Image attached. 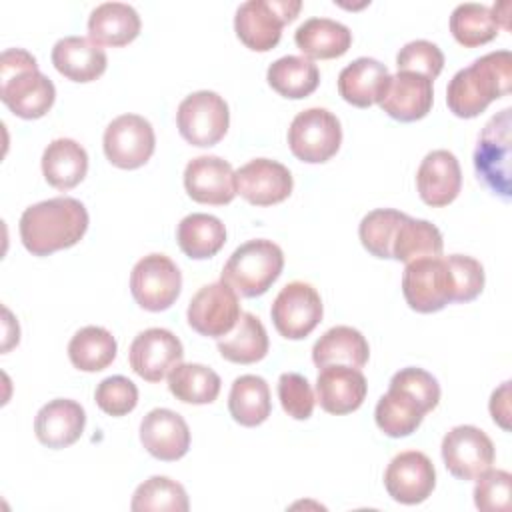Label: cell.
I'll list each match as a JSON object with an SVG mask.
<instances>
[{
    "instance_id": "obj_1",
    "label": "cell",
    "mask_w": 512,
    "mask_h": 512,
    "mask_svg": "<svg viewBox=\"0 0 512 512\" xmlns=\"http://www.w3.org/2000/svg\"><path fill=\"white\" fill-rule=\"evenodd\" d=\"M20 240L34 256L70 248L88 230L86 206L70 196L48 198L28 206L20 216Z\"/></svg>"
},
{
    "instance_id": "obj_2",
    "label": "cell",
    "mask_w": 512,
    "mask_h": 512,
    "mask_svg": "<svg viewBox=\"0 0 512 512\" xmlns=\"http://www.w3.org/2000/svg\"><path fill=\"white\" fill-rule=\"evenodd\" d=\"M510 80L512 54L508 50L488 52L452 76L446 88V104L458 118H474L492 100L508 94Z\"/></svg>"
},
{
    "instance_id": "obj_3",
    "label": "cell",
    "mask_w": 512,
    "mask_h": 512,
    "mask_svg": "<svg viewBox=\"0 0 512 512\" xmlns=\"http://www.w3.org/2000/svg\"><path fill=\"white\" fill-rule=\"evenodd\" d=\"M0 98L12 114L34 120L52 108L56 88L28 50L8 48L0 56Z\"/></svg>"
},
{
    "instance_id": "obj_4",
    "label": "cell",
    "mask_w": 512,
    "mask_h": 512,
    "mask_svg": "<svg viewBox=\"0 0 512 512\" xmlns=\"http://www.w3.org/2000/svg\"><path fill=\"white\" fill-rule=\"evenodd\" d=\"M284 268L282 248L266 238L240 244L226 260L220 280L244 298L262 296Z\"/></svg>"
},
{
    "instance_id": "obj_5",
    "label": "cell",
    "mask_w": 512,
    "mask_h": 512,
    "mask_svg": "<svg viewBox=\"0 0 512 512\" xmlns=\"http://www.w3.org/2000/svg\"><path fill=\"white\" fill-rule=\"evenodd\" d=\"M302 8L300 0H248L234 16L240 42L254 52L272 50L282 36L284 24L292 22Z\"/></svg>"
},
{
    "instance_id": "obj_6",
    "label": "cell",
    "mask_w": 512,
    "mask_h": 512,
    "mask_svg": "<svg viewBox=\"0 0 512 512\" xmlns=\"http://www.w3.org/2000/svg\"><path fill=\"white\" fill-rule=\"evenodd\" d=\"M510 108L494 114L482 128L474 150V170L496 196L510 200Z\"/></svg>"
},
{
    "instance_id": "obj_7",
    "label": "cell",
    "mask_w": 512,
    "mask_h": 512,
    "mask_svg": "<svg viewBox=\"0 0 512 512\" xmlns=\"http://www.w3.org/2000/svg\"><path fill=\"white\" fill-rule=\"evenodd\" d=\"M342 144V126L336 114L326 108H308L294 116L288 128L292 154L308 164L330 160Z\"/></svg>"
},
{
    "instance_id": "obj_8",
    "label": "cell",
    "mask_w": 512,
    "mask_h": 512,
    "mask_svg": "<svg viewBox=\"0 0 512 512\" xmlns=\"http://www.w3.org/2000/svg\"><path fill=\"white\" fill-rule=\"evenodd\" d=\"M180 136L200 148L218 144L228 132L230 112L226 100L212 90H198L188 94L176 112Z\"/></svg>"
},
{
    "instance_id": "obj_9",
    "label": "cell",
    "mask_w": 512,
    "mask_h": 512,
    "mask_svg": "<svg viewBox=\"0 0 512 512\" xmlns=\"http://www.w3.org/2000/svg\"><path fill=\"white\" fill-rule=\"evenodd\" d=\"M182 290V274L176 262L166 254H148L140 258L130 272V292L138 306L148 312L170 308Z\"/></svg>"
},
{
    "instance_id": "obj_10",
    "label": "cell",
    "mask_w": 512,
    "mask_h": 512,
    "mask_svg": "<svg viewBox=\"0 0 512 512\" xmlns=\"http://www.w3.org/2000/svg\"><path fill=\"white\" fill-rule=\"evenodd\" d=\"M402 292L408 306L416 312L430 314L454 302V280L444 256L420 258L406 264Z\"/></svg>"
},
{
    "instance_id": "obj_11",
    "label": "cell",
    "mask_w": 512,
    "mask_h": 512,
    "mask_svg": "<svg viewBox=\"0 0 512 512\" xmlns=\"http://www.w3.org/2000/svg\"><path fill=\"white\" fill-rule=\"evenodd\" d=\"M322 312L324 308L318 290L300 280L286 284L270 308L274 328L288 340L306 338L320 324Z\"/></svg>"
},
{
    "instance_id": "obj_12",
    "label": "cell",
    "mask_w": 512,
    "mask_h": 512,
    "mask_svg": "<svg viewBox=\"0 0 512 512\" xmlns=\"http://www.w3.org/2000/svg\"><path fill=\"white\" fill-rule=\"evenodd\" d=\"M102 146L110 164L124 170L140 168L154 154V128L140 114H122L106 126Z\"/></svg>"
},
{
    "instance_id": "obj_13",
    "label": "cell",
    "mask_w": 512,
    "mask_h": 512,
    "mask_svg": "<svg viewBox=\"0 0 512 512\" xmlns=\"http://www.w3.org/2000/svg\"><path fill=\"white\" fill-rule=\"evenodd\" d=\"M238 294L226 282H212L202 286L188 304V324L202 336L222 338L240 318Z\"/></svg>"
},
{
    "instance_id": "obj_14",
    "label": "cell",
    "mask_w": 512,
    "mask_h": 512,
    "mask_svg": "<svg viewBox=\"0 0 512 512\" xmlns=\"http://www.w3.org/2000/svg\"><path fill=\"white\" fill-rule=\"evenodd\" d=\"M442 460L454 478L476 480L494 464V444L484 430L460 424L442 438Z\"/></svg>"
},
{
    "instance_id": "obj_15",
    "label": "cell",
    "mask_w": 512,
    "mask_h": 512,
    "mask_svg": "<svg viewBox=\"0 0 512 512\" xmlns=\"http://www.w3.org/2000/svg\"><path fill=\"white\" fill-rule=\"evenodd\" d=\"M184 358V348L178 336L166 328L142 330L130 344V368L146 382L164 380L170 370Z\"/></svg>"
},
{
    "instance_id": "obj_16",
    "label": "cell",
    "mask_w": 512,
    "mask_h": 512,
    "mask_svg": "<svg viewBox=\"0 0 512 512\" xmlns=\"http://www.w3.org/2000/svg\"><path fill=\"white\" fill-rule=\"evenodd\" d=\"M384 486L392 500L408 506L420 504L436 486L434 464L424 452H400L390 460L384 472Z\"/></svg>"
},
{
    "instance_id": "obj_17",
    "label": "cell",
    "mask_w": 512,
    "mask_h": 512,
    "mask_svg": "<svg viewBox=\"0 0 512 512\" xmlns=\"http://www.w3.org/2000/svg\"><path fill=\"white\" fill-rule=\"evenodd\" d=\"M184 188L194 202L224 206L238 194L236 172L220 156H196L184 168Z\"/></svg>"
},
{
    "instance_id": "obj_18",
    "label": "cell",
    "mask_w": 512,
    "mask_h": 512,
    "mask_svg": "<svg viewBox=\"0 0 512 512\" xmlns=\"http://www.w3.org/2000/svg\"><path fill=\"white\" fill-rule=\"evenodd\" d=\"M292 186L290 170L270 158H254L236 170V192L254 206H272L286 200Z\"/></svg>"
},
{
    "instance_id": "obj_19",
    "label": "cell",
    "mask_w": 512,
    "mask_h": 512,
    "mask_svg": "<svg viewBox=\"0 0 512 512\" xmlns=\"http://www.w3.org/2000/svg\"><path fill=\"white\" fill-rule=\"evenodd\" d=\"M368 384L360 368L346 364L322 366L316 378V402L328 414H350L366 398Z\"/></svg>"
},
{
    "instance_id": "obj_20",
    "label": "cell",
    "mask_w": 512,
    "mask_h": 512,
    "mask_svg": "<svg viewBox=\"0 0 512 512\" xmlns=\"http://www.w3.org/2000/svg\"><path fill=\"white\" fill-rule=\"evenodd\" d=\"M434 102L432 80L416 72H396L388 78L380 108L394 120L414 122L424 118Z\"/></svg>"
},
{
    "instance_id": "obj_21",
    "label": "cell",
    "mask_w": 512,
    "mask_h": 512,
    "mask_svg": "<svg viewBox=\"0 0 512 512\" xmlns=\"http://www.w3.org/2000/svg\"><path fill=\"white\" fill-rule=\"evenodd\" d=\"M140 442L158 460H180L190 448L186 420L170 408H154L140 422Z\"/></svg>"
},
{
    "instance_id": "obj_22",
    "label": "cell",
    "mask_w": 512,
    "mask_h": 512,
    "mask_svg": "<svg viewBox=\"0 0 512 512\" xmlns=\"http://www.w3.org/2000/svg\"><path fill=\"white\" fill-rule=\"evenodd\" d=\"M460 186V164L450 150H432L422 158L416 172V188L428 206H448L460 194Z\"/></svg>"
},
{
    "instance_id": "obj_23",
    "label": "cell",
    "mask_w": 512,
    "mask_h": 512,
    "mask_svg": "<svg viewBox=\"0 0 512 512\" xmlns=\"http://www.w3.org/2000/svg\"><path fill=\"white\" fill-rule=\"evenodd\" d=\"M86 424L84 408L70 398H56L44 404L34 418L36 438L48 448H66L74 444Z\"/></svg>"
},
{
    "instance_id": "obj_24",
    "label": "cell",
    "mask_w": 512,
    "mask_h": 512,
    "mask_svg": "<svg viewBox=\"0 0 512 512\" xmlns=\"http://www.w3.org/2000/svg\"><path fill=\"white\" fill-rule=\"evenodd\" d=\"M426 412H430V406L422 398L408 388L390 382L388 392L380 396L376 404L374 418L386 436L402 438L416 432Z\"/></svg>"
},
{
    "instance_id": "obj_25",
    "label": "cell",
    "mask_w": 512,
    "mask_h": 512,
    "mask_svg": "<svg viewBox=\"0 0 512 512\" xmlns=\"http://www.w3.org/2000/svg\"><path fill=\"white\" fill-rule=\"evenodd\" d=\"M54 68L72 82H92L108 66V56L100 44L86 36H64L52 48Z\"/></svg>"
},
{
    "instance_id": "obj_26",
    "label": "cell",
    "mask_w": 512,
    "mask_h": 512,
    "mask_svg": "<svg viewBox=\"0 0 512 512\" xmlns=\"http://www.w3.org/2000/svg\"><path fill=\"white\" fill-rule=\"evenodd\" d=\"M390 78L386 64L376 58H356L338 74V92L340 96L358 108H368L374 102H380L384 86Z\"/></svg>"
},
{
    "instance_id": "obj_27",
    "label": "cell",
    "mask_w": 512,
    "mask_h": 512,
    "mask_svg": "<svg viewBox=\"0 0 512 512\" xmlns=\"http://www.w3.org/2000/svg\"><path fill=\"white\" fill-rule=\"evenodd\" d=\"M140 28L138 12L126 2H102L88 16V38L100 46H124Z\"/></svg>"
},
{
    "instance_id": "obj_28",
    "label": "cell",
    "mask_w": 512,
    "mask_h": 512,
    "mask_svg": "<svg viewBox=\"0 0 512 512\" xmlns=\"http://www.w3.org/2000/svg\"><path fill=\"white\" fill-rule=\"evenodd\" d=\"M294 42L306 58L328 60L348 52L352 32L346 24L332 18H308L296 28Z\"/></svg>"
},
{
    "instance_id": "obj_29",
    "label": "cell",
    "mask_w": 512,
    "mask_h": 512,
    "mask_svg": "<svg viewBox=\"0 0 512 512\" xmlns=\"http://www.w3.org/2000/svg\"><path fill=\"white\" fill-rule=\"evenodd\" d=\"M88 172V154L72 138L52 140L42 154V174L56 190H70L78 186Z\"/></svg>"
},
{
    "instance_id": "obj_30",
    "label": "cell",
    "mask_w": 512,
    "mask_h": 512,
    "mask_svg": "<svg viewBox=\"0 0 512 512\" xmlns=\"http://www.w3.org/2000/svg\"><path fill=\"white\" fill-rule=\"evenodd\" d=\"M368 356V340L352 326H332L312 346V360L318 368L328 364L362 368L368 362Z\"/></svg>"
},
{
    "instance_id": "obj_31",
    "label": "cell",
    "mask_w": 512,
    "mask_h": 512,
    "mask_svg": "<svg viewBox=\"0 0 512 512\" xmlns=\"http://www.w3.org/2000/svg\"><path fill=\"white\" fill-rule=\"evenodd\" d=\"M270 342L258 316L242 312L236 326L218 338V352L234 364H254L268 354Z\"/></svg>"
},
{
    "instance_id": "obj_32",
    "label": "cell",
    "mask_w": 512,
    "mask_h": 512,
    "mask_svg": "<svg viewBox=\"0 0 512 512\" xmlns=\"http://www.w3.org/2000/svg\"><path fill=\"white\" fill-rule=\"evenodd\" d=\"M180 250L194 260L212 258L226 242V228L220 218L204 212L184 216L176 228Z\"/></svg>"
},
{
    "instance_id": "obj_33",
    "label": "cell",
    "mask_w": 512,
    "mask_h": 512,
    "mask_svg": "<svg viewBox=\"0 0 512 512\" xmlns=\"http://www.w3.org/2000/svg\"><path fill=\"white\" fill-rule=\"evenodd\" d=\"M230 416L242 426H258L272 412L270 388L262 376L244 374L232 382L228 394Z\"/></svg>"
},
{
    "instance_id": "obj_34",
    "label": "cell",
    "mask_w": 512,
    "mask_h": 512,
    "mask_svg": "<svg viewBox=\"0 0 512 512\" xmlns=\"http://www.w3.org/2000/svg\"><path fill=\"white\" fill-rule=\"evenodd\" d=\"M266 80L284 98H306L320 84L318 66L306 56H282L268 66Z\"/></svg>"
},
{
    "instance_id": "obj_35",
    "label": "cell",
    "mask_w": 512,
    "mask_h": 512,
    "mask_svg": "<svg viewBox=\"0 0 512 512\" xmlns=\"http://www.w3.org/2000/svg\"><path fill=\"white\" fill-rule=\"evenodd\" d=\"M442 250L444 242L440 230L428 220L410 216L400 222L392 242V258L404 264L420 258H438Z\"/></svg>"
},
{
    "instance_id": "obj_36",
    "label": "cell",
    "mask_w": 512,
    "mask_h": 512,
    "mask_svg": "<svg viewBox=\"0 0 512 512\" xmlns=\"http://www.w3.org/2000/svg\"><path fill=\"white\" fill-rule=\"evenodd\" d=\"M118 344L102 326L80 328L68 344V358L82 372H100L116 358Z\"/></svg>"
},
{
    "instance_id": "obj_37",
    "label": "cell",
    "mask_w": 512,
    "mask_h": 512,
    "mask_svg": "<svg viewBox=\"0 0 512 512\" xmlns=\"http://www.w3.org/2000/svg\"><path fill=\"white\" fill-rule=\"evenodd\" d=\"M220 376L204 364H176L168 374V390L186 404H210L220 394Z\"/></svg>"
},
{
    "instance_id": "obj_38",
    "label": "cell",
    "mask_w": 512,
    "mask_h": 512,
    "mask_svg": "<svg viewBox=\"0 0 512 512\" xmlns=\"http://www.w3.org/2000/svg\"><path fill=\"white\" fill-rule=\"evenodd\" d=\"M498 22L484 4L464 2L458 4L450 14V32L458 44L466 48L482 46L496 38Z\"/></svg>"
},
{
    "instance_id": "obj_39",
    "label": "cell",
    "mask_w": 512,
    "mask_h": 512,
    "mask_svg": "<svg viewBox=\"0 0 512 512\" xmlns=\"http://www.w3.org/2000/svg\"><path fill=\"white\" fill-rule=\"evenodd\" d=\"M130 508L134 512H186L190 502L182 484L168 476H152L134 490Z\"/></svg>"
},
{
    "instance_id": "obj_40",
    "label": "cell",
    "mask_w": 512,
    "mask_h": 512,
    "mask_svg": "<svg viewBox=\"0 0 512 512\" xmlns=\"http://www.w3.org/2000/svg\"><path fill=\"white\" fill-rule=\"evenodd\" d=\"M406 216L408 214L394 208H376L368 212L358 226L362 246L376 258H392V242Z\"/></svg>"
},
{
    "instance_id": "obj_41",
    "label": "cell",
    "mask_w": 512,
    "mask_h": 512,
    "mask_svg": "<svg viewBox=\"0 0 512 512\" xmlns=\"http://www.w3.org/2000/svg\"><path fill=\"white\" fill-rule=\"evenodd\" d=\"M398 72H416L434 80L444 68L442 50L430 40H412L396 54Z\"/></svg>"
},
{
    "instance_id": "obj_42",
    "label": "cell",
    "mask_w": 512,
    "mask_h": 512,
    "mask_svg": "<svg viewBox=\"0 0 512 512\" xmlns=\"http://www.w3.org/2000/svg\"><path fill=\"white\" fill-rule=\"evenodd\" d=\"M94 400L102 412L110 416H124L136 408L138 388L126 376H108L96 386Z\"/></svg>"
},
{
    "instance_id": "obj_43",
    "label": "cell",
    "mask_w": 512,
    "mask_h": 512,
    "mask_svg": "<svg viewBox=\"0 0 512 512\" xmlns=\"http://www.w3.org/2000/svg\"><path fill=\"white\" fill-rule=\"evenodd\" d=\"M278 400L284 412L294 420H306L312 416L316 396L310 382L298 372H284L278 378Z\"/></svg>"
},
{
    "instance_id": "obj_44",
    "label": "cell",
    "mask_w": 512,
    "mask_h": 512,
    "mask_svg": "<svg viewBox=\"0 0 512 512\" xmlns=\"http://www.w3.org/2000/svg\"><path fill=\"white\" fill-rule=\"evenodd\" d=\"M474 504L482 512H508L512 476L506 470H486L476 478Z\"/></svg>"
},
{
    "instance_id": "obj_45",
    "label": "cell",
    "mask_w": 512,
    "mask_h": 512,
    "mask_svg": "<svg viewBox=\"0 0 512 512\" xmlns=\"http://www.w3.org/2000/svg\"><path fill=\"white\" fill-rule=\"evenodd\" d=\"M454 280V302H470L484 288V268L482 264L466 254L444 256Z\"/></svg>"
},
{
    "instance_id": "obj_46",
    "label": "cell",
    "mask_w": 512,
    "mask_h": 512,
    "mask_svg": "<svg viewBox=\"0 0 512 512\" xmlns=\"http://www.w3.org/2000/svg\"><path fill=\"white\" fill-rule=\"evenodd\" d=\"M390 382L400 384V386L408 388L410 392H414L418 398H422L430 406V410H434L440 402V384L424 368H416V366L402 368L390 378Z\"/></svg>"
},
{
    "instance_id": "obj_47",
    "label": "cell",
    "mask_w": 512,
    "mask_h": 512,
    "mask_svg": "<svg viewBox=\"0 0 512 512\" xmlns=\"http://www.w3.org/2000/svg\"><path fill=\"white\" fill-rule=\"evenodd\" d=\"M490 414H492V420L504 428V430H510V382H502L490 396Z\"/></svg>"
},
{
    "instance_id": "obj_48",
    "label": "cell",
    "mask_w": 512,
    "mask_h": 512,
    "mask_svg": "<svg viewBox=\"0 0 512 512\" xmlns=\"http://www.w3.org/2000/svg\"><path fill=\"white\" fill-rule=\"evenodd\" d=\"M508 8H510V2H498V4H494L492 8H490V12H492V16H494V20L498 22V26H502V28H510V24H508Z\"/></svg>"
}]
</instances>
